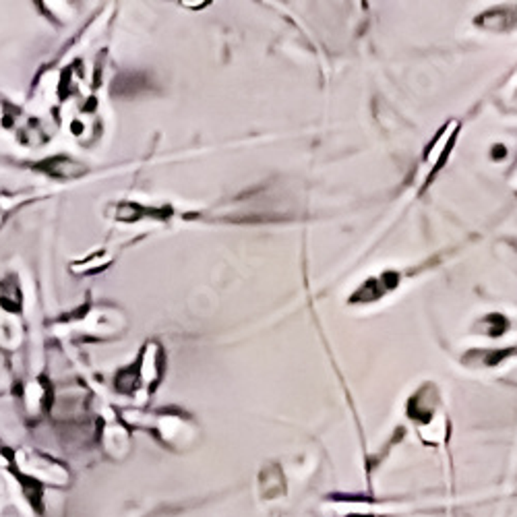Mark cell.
I'll use <instances>...</instances> for the list:
<instances>
[{
    "label": "cell",
    "instance_id": "obj_1",
    "mask_svg": "<svg viewBox=\"0 0 517 517\" xmlns=\"http://www.w3.org/2000/svg\"><path fill=\"white\" fill-rule=\"evenodd\" d=\"M43 170L50 174V176H56V178H64V180H70V178H77V176H83L85 174V168L66 157V155H58V157H52L48 162H43Z\"/></svg>",
    "mask_w": 517,
    "mask_h": 517
}]
</instances>
